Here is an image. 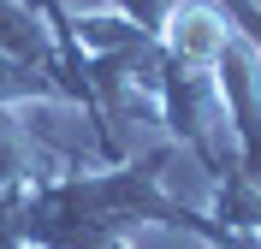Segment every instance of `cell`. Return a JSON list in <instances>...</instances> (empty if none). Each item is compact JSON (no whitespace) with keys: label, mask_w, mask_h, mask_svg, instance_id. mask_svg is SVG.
<instances>
[{"label":"cell","mask_w":261,"mask_h":249,"mask_svg":"<svg viewBox=\"0 0 261 249\" xmlns=\"http://www.w3.org/2000/svg\"><path fill=\"white\" fill-rule=\"evenodd\" d=\"M166 42L190 66H214V60H226L231 30H226V18L214 12V6H178V12L166 18Z\"/></svg>","instance_id":"cell-1"}]
</instances>
